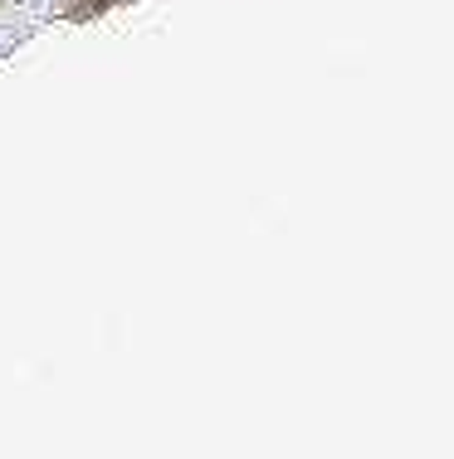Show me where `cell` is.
<instances>
[{"mask_svg": "<svg viewBox=\"0 0 454 459\" xmlns=\"http://www.w3.org/2000/svg\"><path fill=\"white\" fill-rule=\"evenodd\" d=\"M0 10H5V0H0Z\"/></svg>", "mask_w": 454, "mask_h": 459, "instance_id": "1", "label": "cell"}]
</instances>
